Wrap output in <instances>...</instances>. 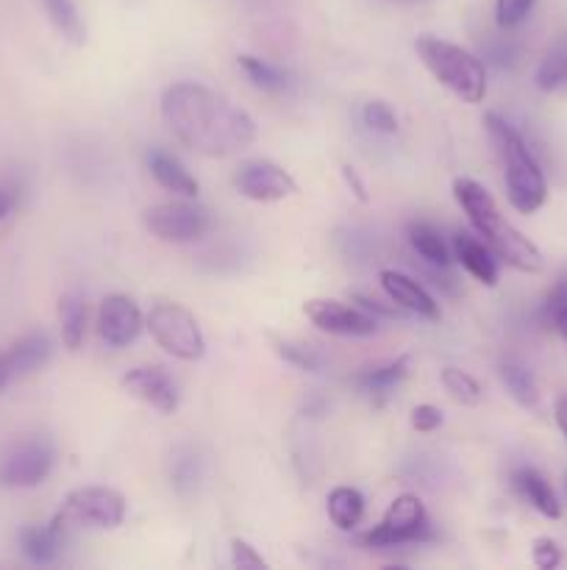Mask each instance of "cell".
<instances>
[{"label": "cell", "instance_id": "15", "mask_svg": "<svg viewBox=\"0 0 567 570\" xmlns=\"http://www.w3.org/2000/svg\"><path fill=\"white\" fill-rule=\"evenodd\" d=\"M381 287L400 309L411 312V315H420L426 321H437L439 317V304L428 295V289L420 282H415L411 276L400 271H381Z\"/></svg>", "mask_w": 567, "mask_h": 570}, {"label": "cell", "instance_id": "43", "mask_svg": "<svg viewBox=\"0 0 567 570\" xmlns=\"http://www.w3.org/2000/svg\"><path fill=\"white\" fill-rule=\"evenodd\" d=\"M565 438H567V432H565Z\"/></svg>", "mask_w": 567, "mask_h": 570}, {"label": "cell", "instance_id": "39", "mask_svg": "<svg viewBox=\"0 0 567 570\" xmlns=\"http://www.w3.org/2000/svg\"><path fill=\"white\" fill-rule=\"evenodd\" d=\"M487 56L498 67H506V65H511V59H515V48H511V45H489Z\"/></svg>", "mask_w": 567, "mask_h": 570}, {"label": "cell", "instance_id": "11", "mask_svg": "<svg viewBox=\"0 0 567 570\" xmlns=\"http://www.w3.org/2000/svg\"><path fill=\"white\" fill-rule=\"evenodd\" d=\"M304 312L320 332L337 334V337H372L378 332L376 315L359 306L339 304V301H306Z\"/></svg>", "mask_w": 567, "mask_h": 570}, {"label": "cell", "instance_id": "29", "mask_svg": "<svg viewBox=\"0 0 567 570\" xmlns=\"http://www.w3.org/2000/svg\"><path fill=\"white\" fill-rule=\"evenodd\" d=\"M439 379H442V387L448 390L450 399L459 401V404L476 406L478 401H481V384H478L470 373L459 371V367H445V371L439 373Z\"/></svg>", "mask_w": 567, "mask_h": 570}, {"label": "cell", "instance_id": "12", "mask_svg": "<svg viewBox=\"0 0 567 570\" xmlns=\"http://www.w3.org/2000/svg\"><path fill=\"white\" fill-rule=\"evenodd\" d=\"M145 317L128 295H109L98 309V334L109 348H126L142 334Z\"/></svg>", "mask_w": 567, "mask_h": 570}, {"label": "cell", "instance_id": "19", "mask_svg": "<svg viewBox=\"0 0 567 570\" xmlns=\"http://www.w3.org/2000/svg\"><path fill=\"white\" fill-rule=\"evenodd\" d=\"M148 170H150V176H153L161 187L170 189V193L183 195V198H195V195H198V189H200L198 178H195L192 173H189L187 167L176 159V156L167 154V150H159V148L150 150Z\"/></svg>", "mask_w": 567, "mask_h": 570}, {"label": "cell", "instance_id": "17", "mask_svg": "<svg viewBox=\"0 0 567 570\" xmlns=\"http://www.w3.org/2000/svg\"><path fill=\"white\" fill-rule=\"evenodd\" d=\"M511 488H515L539 515L550 518V521L561 518L559 499H556L550 482L537 471V468H517V471L511 473Z\"/></svg>", "mask_w": 567, "mask_h": 570}, {"label": "cell", "instance_id": "38", "mask_svg": "<svg viewBox=\"0 0 567 570\" xmlns=\"http://www.w3.org/2000/svg\"><path fill=\"white\" fill-rule=\"evenodd\" d=\"M342 178H345V184H348V187H350V193L356 195V200L367 204V187H365V181H361V178H359V173H356L350 165H345L342 167Z\"/></svg>", "mask_w": 567, "mask_h": 570}, {"label": "cell", "instance_id": "34", "mask_svg": "<svg viewBox=\"0 0 567 570\" xmlns=\"http://www.w3.org/2000/svg\"><path fill=\"white\" fill-rule=\"evenodd\" d=\"M411 426L422 434L434 432V429L442 426V410H437V406L431 404L415 406V410H411Z\"/></svg>", "mask_w": 567, "mask_h": 570}, {"label": "cell", "instance_id": "23", "mask_svg": "<svg viewBox=\"0 0 567 570\" xmlns=\"http://www.w3.org/2000/svg\"><path fill=\"white\" fill-rule=\"evenodd\" d=\"M409 245L415 248V254L420 256L422 262L439 267V271H445V267L450 265L448 245H445L442 234H439L437 228L431 226V223H422V220L411 223V226H409Z\"/></svg>", "mask_w": 567, "mask_h": 570}, {"label": "cell", "instance_id": "4", "mask_svg": "<svg viewBox=\"0 0 567 570\" xmlns=\"http://www.w3.org/2000/svg\"><path fill=\"white\" fill-rule=\"evenodd\" d=\"M417 53L428 72L456 98H461L465 104H481L487 98V70H484V61L470 50L437 37H420Z\"/></svg>", "mask_w": 567, "mask_h": 570}, {"label": "cell", "instance_id": "26", "mask_svg": "<svg viewBox=\"0 0 567 570\" xmlns=\"http://www.w3.org/2000/svg\"><path fill=\"white\" fill-rule=\"evenodd\" d=\"M537 87L543 92H556L561 83H567V42H556L554 48L545 53V59L539 61L537 67V76H534Z\"/></svg>", "mask_w": 567, "mask_h": 570}, {"label": "cell", "instance_id": "36", "mask_svg": "<svg viewBox=\"0 0 567 570\" xmlns=\"http://www.w3.org/2000/svg\"><path fill=\"white\" fill-rule=\"evenodd\" d=\"M567 306V276H561L559 282H556V287L550 289L548 298H545V306H543V317L548 323H554L556 312L565 309Z\"/></svg>", "mask_w": 567, "mask_h": 570}, {"label": "cell", "instance_id": "6", "mask_svg": "<svg viewBox=\"0 0 567 570\" xmlns=\"http://www.w3.org/2000/svg\"><path fill=\"white\" fill-rule=\"evenodd\" d=\"M428 538H434V532L422 501L417 495H398L389 504L381 523L361 534V543L370 546V549H392V546L422 543Z\"/></svg>", "mask_w": 567, "mask_h": 570}, {"label": "cell", "instance_id": "22", "mask_svg": "<svg viewBox=\"0 0 567 570\" xmlns=\"http://www.w3.org/2000/svg\"><path fill=\"white\" fill-rule=\"evenodd\" d=\"M365 515V495L356 488H334L328 493V518L339 532H350L359 527Z\"/></svg>", "mask_w": 567, "mask_h": 570}, {"label": "cell", "instance_id": "37", "mask_svg": "<svg viewBox=\"0 0 567 570\" xmlns=\"http://www.w3.org/2000/svg\"><path fill=\"white\" fill-rule=\"evenodd\" d=\"M17 206H20V184L0 181V223L9 220Z\"/></svg>", "mask_w": 567, "mask_h": 570}, {"label": "cell", "instance_id": "5", "mask_svg": "<svg viewBox=\"0 0 567 570\" xmlns=\"http://www.w3.org/2000/svg\"><path fill=\"white\" fill-rule=\"evenodd\" d=\"M145 328L150 337L165 348L167 354L176 356L181 362H198L206 354V340L200 332L198 321L187 306L176 304V301H159L150 306L148 317H145Z\"/></svg>", "mask_w": 567, "mask_h": 570}, {"label": "cell", "instance_id": "14", "mask_svg": "<svg viewBox=\"0 0 567 570\" xmlns=\"http://www.w3.org/2000/svg\"><path fill=\"white\" fill-rule=\"evenodd\" d=\"M122 387H126L133 399L153 406L161 415H172V412L178 410V387L170 379V373L161 371V367H133V371H128L126 376H122Z\"/></svg>", "mask_w": 567, "mask_h": 570}, {"label": "cell", "instance_id": "1", "mask_svg": "<svg viewBox=\"0 0 567 570\" xmlns=\"http://www.w3.org/2000/svg\"><path fill=\"white\" fill-rule=\"evenodd\" d=\"M161 117L187 148L203 156H231L256 139V122L248 111L195 81L165 89Z\"/></svg>", "mask_w": 567, "mask_h": 570}, {"label": "cell", "instance_id": "24", "mask_svg": "<svg viewBox=\"0 0 567 570\" xmlns=\"http://www.w3.org/2000/svg\"><path fill=\"white\" fill-rule=\"evenodd\" d=\"M44 9V14L50 17V22L56 26V31L72 45H81L87 39V28H83L81 14H78V6L72 0H39Z\"/></svg>", "mask_w": 567, "mask_h": 570}, {"label": "cell", "instance_id": "9", "mask_svg": "<svg viewBox=\"0 0 567 570\" xmlns=\"http://www.w3.org/2000/svg\"><path fill=\"white\" fill-rule=\"evenodd\" d=\"M145 228L161 243L187 245L206 237V232L211 228V217L200 206L170 200V204H156L145 212Z\"/></svg>", "mask_w": 567, "mask_h": 570}, {"label": "cell", "instance_id": "13", "mask_svg": "<svg viewBox=\"0 0 567 570\" xmlns=\"http://www.w3.org/2000/svg\"><path fill=\"white\" fill-rule=\"evenodd\" d=\"M50 356H53V343H50L48 334L31 332L17 340L6 354H0V393L9 384L20 382V379L31 376L39 367L48 365Z\"/></svg>", "mask_w": 567, "mask_h": 570}, {"label": "cell", "instance_id": "28", "mask_svg": "<svg viewBox=\"0 0 567 570\" xmlns=\"http://www.w3.org/2000/svg\"><path fill=\"white\" fill-rule=\"evenodd\" d=\"M170 479H172V488L178 493H192L200 482V460L192 449H181L176 451L170 462Z\"/></svg>", "mask_w": 567, "mask_h": 570}, {"label": "cell", "instance_id": "30", "mask_svg": "<svg viewBox=\"0 0 567 570\" xmlns=\"http://www.w3.org/2000/svg\"><path fill=\"white\" fill-rule=\"evenodd\" d=\"M272 345H276V354L281 356L284 362L300 367V371L317 373L322 367L320 354H317L315 348H309V345L295 343V340H272Z\"/></svg>", "mask_w": 567, "mask_h": 570}, {"label": "cell", "instance_id": "25", "mask_svg": "<svg viewBox=\"0 0 567 570\" xmlns=\"http://www.w3.org/2000/svg\"><path fill=\"white\" fill-rule=\"evenodd\" d=\"M500 382H504V387L509 390V395L517 404L526 406V410H534V406H537V379H534V373L528 371V367H523L520 362H504V365H500Z\"/></svg>", "mask_w": 567, "mask_h": 570}, {"label": "cell", "instance_id": "8", "mask_svg": "<svg viewBox=\"0 0 567 570\" xmlns=\"http://www.w3.org/2000/svg\"><path fill=\"white\" fill-rule=\"evenodd\" d=\"M56 462V451L50 440L28 438L11 445L0 456V488L3 490H28L42 484L50 476Z\"/></svg>", "mask_w": 567, "mask_h": 570}, {"label": "cell", "instance_id": "33", "mask_svg": "<svg viewBox=\"0 0 567 570\" xmlns=\"http://www.w3.org/2000/svg\"><path fill=\"white\" fill-rule=\"evenodd\" d=\"M531 557H534V566L537 568L554 570V568H559V562H561V549L550 538H537L531 546Z\"/></svg>", "mask_w": 567, "mask_h": 570}, {"label": "cell", "instance_id": "7", "mask_svg": "<svg viewBox=\"0 0 567 570\" xmlns=\"http://www.w3.org/2000/svg\"><path fill=\"white\" fill-rule=\"evenodd\" d=\"M126 499L111 488H78L64 499L59 521L89 529H117L126 521Z\"/></svg>", "mask_w": 567, "mask_h": 570}, {"label": "cell", "instance_id": "31", "mask_svg": "<svg viewBox=\"0 0 567 570\" xmlns=\"http://www.w3.org/2000/svg\"><path fill=\"white\" fill-rule=\"evenodd\" d=\"M361 117H365V126L378 134L398 131V117H395V111L389 109L384 100H370V104L365 106V111H361Z\"/></svg>", "mask_w": 567, "mask_h": 570}, {"label": "cell", "instance_id": "27", "mask_svg": "<svg viewBox=\"0 0 567 570\" xmlns=\"http://www.w3.org/2000/svg\"><path fill=\"white\" fill-rule=\"evenodd\" d=\"M239 67L245 70L248 81L253 87L265 89V92H281V89H287V72L278 70L270 61L256 59V56H239Z\"/></svg>", "mask_w": 567, "mask_h": 570}, {"label": "cell", "instance_id": "42", "mask_svg": "<svg viewBox=\"0 0 567 570\" xmlns=\"http://www.w3.org/2000/svg\"><path fill=\"white\" fill-rule=\"evenodd\" d=\"M389 3H400V6H415V3H428V0H389Z\"/></svg>", "mask_w": 567, "mask_h": 570}, {"label": "cell", "instance_id": "16", "mask_svg": "<svg viewBox=\"0 0 567 570\" xmlns=\"http://www.w3.org/2000/svg\"><path fill=\"white\" fill-rule=\"evenodd\" d=\"M454 248L459 265L465 267L476 282L487 284V287H495V284H498V259H495L493 248H489L487 243H478L470 234L459 232L454 239Z\"/></svg>", "mask_w": 567, "mask_h": 570}, {"label": "cell", "instance_id": "2", "mask_svg": "<svg viewBox=\"0 0 567 570\" xmlns=\"http://www.w3.org/2000/svg\"><path fill=\"white\" fill-rule=\"evenodd\" d=\"M454 198L465 209L467 220L476 228L478 237H484V243L493 248V254L500 262L523 273L543 271V254H539L537 245L500 215L498 204L481 184L472 181V178H456Z\"/></svg>", "mask_w": 567, "mask_h": 570}, {"label": "cell", "instance_id": "41", "mask_svg": "<svg viewBox=\"0 0 567 570\" xmlns=\"http://www.w3.org/2000/svg\"><path fill=\"white\" fill-rule=\"evenodd\" d=\"M550 326H554L556 332L561 334V340L567 343V306H565V309L556 312V317H554V323H550Z\"/></svg>", "mask_w": 567, "mask_h": 570}, {"label": "cell", "instance_id": "3", "mask_svg": "<svg viewBox=\"0 0 567 570\" xmlns=\"http://www.w3.org/2000/svg\"><path fill=\"white\" fill-rule=\"evenodd\" d=\"M484 126H487L489 139H493L495 150H498L500 161H504L509 204L520 215H534V212L543 209L545 200H548V178H545L543 167H539V161L528 150L526 139L520 137L515 126H509L495 111L484 115Z\"/></svg>", "mask_w": 567, "mask_h": 570}, {"label": "cell", "instance_id": "32", "mask_svg": "<svg viewBox=\"0 0 567 570\" xmlns=\"http://www.w3.org/2000/svg\"><path fill=\"white\" fill-rule=\"evenodd\" d=\"M537 0H498L495 3V17L500 28H517L528 14H531Z\"/></svg>", "mask_w": 567, "mask_h": 570}, {"label": "cell", "instance_id": "20", "mask_svg": "<svg viewBox=\"0 0 567 570\" xmlns=\"http://www.w3.org/2000/svg\"><path fill=\"white\" fill-rule=\"evenodd\" d=\"M409 362H411L409 356H398V360L387 362V365L361 371L359 376H356V384H359V390L365 395L384 401L406 379V373H409Z\"/></svg>", "mask_w": 567, "mask_h": 570}, {"label": "cell", "instance_id": "40", "mask_svg": "<svg viewBox=\"0 0 567 570\" xmlns=\"http://www.w3.org/2000/svg\"><path fill=\"white\" fill-rule=\"evenodd\" d=\"M556 423H559L561 432H567V395H561L559 401H556Z\"/></svg>", "mask_w": 567, "mask_h": 570}, {"label": "cell", "instance_id": "35", "mask_svg": "<svg viewBox=\"0 0 567 570\" xmlns=\"http://www.w3.org/2000/svg\"><path fill=\"white\" fill-rule=\"evenodd\" d=\"M231 562L237 568H265V557L259 554V551L253 549L250 543H245V540H231Z\"/></svg>", "mask_w": 567, "mask_h": 570}, {"label": "cell", "instance_id": "10", "mask_svg": "<svg viewBox=\"0 0 567 570\" xmlns=\"http://www.w3.org/2000/svg\"><path fill=\"white\" fill-rule=\"evenodd\" d=\"M233 189L256 204H276L298 193V184L284 167L267 159H250L233 173Z\"/></svg>", "mask_w": 567, "mask_h": 570}, {"label": "cell", "instance_id": "21", "mask_svg": "<svg viewBox=\"0 0 567 570\" xmlns=\"http://www.w3.org/2000/svg\"><path fill=\"white\" fill-rule=\"evenodd\" d=\"M61 343L67 351H78L87 337V298L81 293H64L59 301Z\"/></svg>", "mask_w": 567, "mask_h": 570}, {"label": "cell", "instance_id": "18", "mask_svg": "<svg viewBox=\"0 0 567 570\" xmlns=\"http://www.w3.org/2000/svg\"><path fill=\"white\" fill-rule=\"evenodd\" d=\"M61 532H64V523L59 518H53L44 527H26L20 532V551L28 562L33 566H50L56 562L61 551Z\"/></svg>", "mask_w": 567, "mask_h": 570}]
</instances>
